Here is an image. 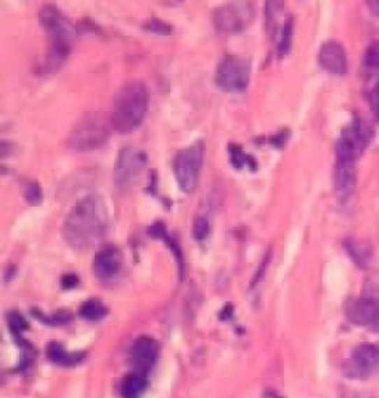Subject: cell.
I'll list each match as a JSON object with an SVG mask.
<instances>
[{"label": "cell", "instance_id": "1", "mask_svg": "<svg viewBox=\"0 0 379 398\" xmlns=\"http://www.w3.org/2000/svg\"><path fill=\"white\" fill-rule=\"evenodd\" d=\"M108 229V210L99 195H87L69 213L62 235L74 250H87L96 245Z\"/></svg>", "mask_w": 379, "mask_h": 398}, {"label": "cell", "instance_id": "2", "mask_svg": "<svg viewBox=\"0 0 379 398\" xmlns=\"http://www.w3.org/2000/svg\"><path fill=\"white\" fill-rule=\"evenodd\" d=\"M39 21L49 41L43 67L45 71H54L64 64L73 51L78 32L55 5H45L39 12Z\"/></svg>", "mask_w": 379, "mask_h": 398}, {"label": "cell", "instance_id": "3", "mask_svg": "<svg viewBox=\"0 0 379 398\" xmlns=\"http://www.w3.org/2000/svg\"><path fill=\"white\" fill-rule=\"evenodd\" d=\"M148 90L141 81H129L122 85L115 95L111 125L120 134H131L140 128L148 110Z\"/></svg>", "mask_w": 379, "mask_h": 398}, {"label": "cell", "instance_id": "4", "mask_svg": "<svg viewBox=\"0 0 379 398\" xmlns=\"http://www.w3.org/2000/svg\"><path fill=\"white\" fill-rule=\"evenodd\" d=\"M111 128V119H107L104 115L86 114L70 131L69 146L78 152L95 151L108 142Z\"/></svg>", "mask_w": 379, "mask_h": 398}, {"label": "cell", "instance_id": "5", "mask_svg": "<svg viewBox=\"0 0 379 398\" xmlns=\"http://www.w3.org/2000/svg\"><path fill=\"white\" fill-rule=\"evenodd\" d=\"M205 158V143L196 142L175 155L172 170L175 174V180L178 183V188L190 195L197 189L201 165Z\"/></svg>", "mask_w": 379, "mask_h": 398}, {"label": "cell", "instance_id": "6", "mask_svg": "<svg viewBox=\"0 0 379 398\" xmlns=\"http://www.w3.org/2000/svg\"><path fill=\"white\" fill-rule=\"evenodd\" d=\"M257 17L252 2H231L213 11L212 22L218 33L237 34L245 32Z\"/></svg>", "mask_w": 379, "mask_h": 398}, {"label": "cell", "instance_id": "7", "mask_svg": "<svg viewBox=\"0 0 379 398\" xmlns=\"http://www.w3.org/2000/svg\"><path fill=\"white\" fill-rule=\"evenodd\" d=\"M252 66L243 57L227 55L218 64L215 73V83L225 92H243L250 82Z\"/></svg>", "mask_w": 379, "mask_h": 398}, {"label": "cell", "instance_id": "8", "mask_svg": "<svg viewBox=\"0 0 379 398\" xmlns=\"http://www.w3.org/2000/svg\"><path fill=\"white\" fill-rule=\"evenodd\" d=\"M372 130L366 122L356 118L355 122L341 132L336 142V158L357 160L372 140Z\"/></svg>", "mask_w": 379, "mask_h": 398}, {"label": "cell", "instance_id": "9", "mask_svg": "<svg viewBox=\"0 0 379 398\" xmlns=\"http://www.w3.org/2000/svg\"><path fill=\"white\" fill-rule=\"evenodd\" d=\"M147 164V156L144 152L135 151L132 147H124L117 155L116 167H115V180L117 188L129 186L140 171Z\"/></svg>", "mask_w": 379, "mask_h": 398}, {"label": "cell", "instance_id": "10", "mask_svg": "<svg viewBox=\"0 0 379 398\" xmlns=\"http://www.w3.org/2000/svg\"><path fill=\"white\" fill-rule=\"evenodd\" d=\"M379 366V348L372 343H363L357 346L350 362L345 364L347 376L366 379Z\"/></svg>", "mask_w": 379, "mask_h": 398}, {"label": "cell", "instance_id": "11", "mask_svg": "<svg viewBox=\"0 0 379 398\" xmlns=\"http://www.w3.org/2000/svg\"><path fill=\"white\" fill-rule=\"evenodd\" d=\"M123 266L122 252L115 245H107L99 250L92 260L94 275L101 282H110L116 280Z\"/></svg>", "mask_w": 379, "mask_h": 398}, {"label": "cell", "instance_id": "12", "mask_svg": "<svg viewBox=\"0 0 379 398\" xmlns=\"http://www.w3.org/2000/svg\"><path fill=\"white\" fill-rule=\"evenodd\" d=\"M160 354V346L157 341L150 336H141L138 338L131 348V363L136 373L145 375L147 371L153 369Z\"/></svg>", "mask_w": 379, "mask_h": 398}, {"label": "cell", "instance_id": "13", "mask_svg": "<svg viewBox=\"0 0 379 398\" xmlns=\"http://www.w3.org/2000/svg\"><path fill=\"white\" fill-rule=\"evenodd\" d=\"M356 163L357 160L336 158L334 183H335L336 198L341 203L348 201L356 191V179H357Z\"/></svg>", "mask_w": 379, "mask_h": 398}, {"label": "cell", "instance_id": "14", "mask_svg": "<svg viewBox=\"0 0 379 398\" xmlns=\"http://www.w3.org/2000/svg\"><path fill=\"white\" fill-rule=\"evenodd\" d=\"M345 315L356 326H375L379 320V305L372 297L352 298L345 305Z\"/></svg>", "mask_w": 379, "mask_h": 398}, {"label": "cell", "instance_id": "15", "mask_svg": "<svg viewBox=\"0 0 379 398\" xmlns=\"http://www.w3.org/2000/svg\"><path fill=\"white\" fill-rule=\"evenodd\" d=\"M319 64L334 76H344L347 73V55L343 45L335 41L323 43L319 51Z\"/></svg>", "mask_w": 379, "mask_h": 398}, {"label": "cell", "instance_id": "16", "mask_svg": "<svg viewBox=\"0 0 379 398\" xmlns=\"http://www.w3.org/2000/svg\"><path fill=\"white\" fill-rule=\"evenodd\" d=\"M46 357L49 362H52L54 364L58 366H66V367H71L82 363V359L85 358V354L82 352H74L70 354L67 352V350L61 343L52 342L46 346Z\"/></svg>", "mask_w": 379, "mask_h": 398}, {"label": "cell", "instance_id": "17", "mask_svg": "<svg viewBox=\"0 0 379 398\" xmlns=\"http://www.w3.org/2000/svg\"><path fill=\"white\" fill-rule=\"evenodd\" d=\"M229 158H230V164L234 170H249V171H257L258 170V163L257 159L248 155L242 146L238 144H230L229 146Z\"/></svg>", "mask_w": 379, "mask_h": 398}, {"label": "cell", "instance_id": "18", "mask_svg": "<svg viewBox=\"0 0 379 398\" xmlns=\"http://www.w3.org/2000/svg\"><path fill=\"white\" fill-rule=\"evenodd\" d=\"M147 390V379L141 373L126 376L120 385L122 398H141Z\"/></svg>", "mask_w": 379, "mask_h": 398}, {"label": "cell", "instance_id": "19", "mask_svg": "<svg viewBox=\"0 0 379 398\" xmlns=\"http://www.w3.org/2000/svg\"><path fill=\"white\" fill-rule=\"evenodd\" d=\"M292 39H294V18L287 17V20L282 24L279 37H277V55H279V58H283L290 53Z\"/></svg>", "mask_w": 379, "mask_h": 398}, {"label": "cell", "instance_id": "20", "mask_svg": "<svg viewBox=\"0 0 379 398\" xmlns=\"http://www.w3.org/2000/svg\"><path fill=\"white\" fill-rule=\"evenodd\" d=\"M107 308L104 306V303L101 301H96V298H92V301L85 302L80 308H79V315L80 318L86 320V321H101L103 318L107 317Z\"/></svg>", "mask_w": 379, "mask_h": 398}, {"label": "cell", "instance_id": "21", "mask_svg": "<svg viewBox=\"0 0 379 398\" xmlns=\"http://www.w3.org/2000/svg\"><path fill=\"white\" fill-rule=\"evenodd\" d=\"M344 247L347 253L350 254V257L355 260V262L363 268V269H368L369 266V259H371V253L368 252V248L363 247L360 242L355 241V240H347L344 242Z\"/></svg>", "mask_w": 379, "mask_h": 398}, {"label": "cell", "instance_id": "22", "mask_svg": "<svg viewBox=\"0 0 379 398\" xmlns=\"http://www.w3.org/2000/svg\"><path fill=\"white\" fill-rule=\"evenodd\" d=\"M148 233H150V236H153V238L163 240V241H165V242H166V244L172 248V252L175 253V257L178 259L180 268L183 269L184 263H183V254H181V250H180V245L176 244V242H175V240H172L171 236L168 235V231H166V228H165V226H163V223H160V221L155 223V225L148 229Z\"/></svg>", "mask_w": 379, "mask_h": 398}, {"label": "cell", "instance_id": "23", "mask_svg": "<svg viewBox=\"0 0 379 398\" xmlns=\"http://www.w3.org/2000/svg\"><path fill=\"white\" fill-rule=\"evenodd\" d=\"M33 314L37 320H41L43 324H48V326H64L71 321V314L69 313V310H58V313L48 317L45 314H41L37 309H33Z\"/></svg>", "mask_w": 379, "mask_h": 398}, {"label": "cell", "instance_id": "24", "mask_svg": "<svg viewBox=\"0 0 379 398\" xmlns=\"http://www.w3.org/2000/svg\"><path fill=\"white\" fill-rule=\"evenodd\" d=\"M24 198L30 205H41L43 201V192L41 184L34 180H27L24 183Z\"/></svg>", "mask_w": 379, "mask_h": 398}, {"label": "cell", "instance_id": "25", "mask_svg": "<svg viewBox=\"0 0 379 398\" xmlns=\"http://www.w3.org/2000/svg\"><path fill=\"white\" fill-rule=\"evenodd\" d=\"M6 321H8L9 330H10L12 334L15 336V339H17V338H21V333L29 329L27 320H25V318L18 313V310H12V313H9V314L6 315Z\"/></svg>", "mask_w": 379, "mask_h": 398}, {"label": "cell", "instance_id": "26", "mask_svg": "<svg viewBox=\"0 0 379 398\" xmlns=\"http://www.w3.org/2000/svg\"><path fill=\"white\" fill-rule=\"evenodd\" d=\"M210 233V223L208 217L199 216L193 223V235L197 241H205Z\"/></svg>", "mask_w": 379, "mask_h": 398}, {"label": "cell", "instance_id": "27", "mask_svg": "<svg viewBox=\"0 0 379 398\" xmlns=\"http://www.w3.org/2000/svg\"><path fill=\"white\" fill-rule=\"evenodd\" d=\"M363 64L368 69L379 71V42H373L368 49H366Z\"/></svg>", "mask_w": 379, "mask_h": 398}, {"label": "cell", "instance_id": "28", "mask_svg": "<svg viewBox=\"0 0 379 398\" xmlns=\"http://www.w3.org/2000/svg\"><path fill=\"white\" fill-rule=\"evenodd\" d=\"M145 30L151 32V33H157V34H171L172 27L169 24H166L165 21H162L159 18H151L148 22H145Z\"/></svg>", "mask_w": 379, "mask_h": 398}, {"label": "cell", "instance_id": "29", "mask_svg": "<svg viewBox=\"0 0 379 398\" xmlns=\"http://www.w3.org/2000/svg\"><path fill=\"white\" fill-rule=\"evenodd\" d=\"M368 98H369V104L373 110V114L379 118V76H378L376 83L369 90Z\"/></svg>", "mask_w": 379, "mask_h": 398}, {"label": "cell", "instance_id": "30", "mask_svg": "<svg viewBox=\"0 0 379 398\" xmlns=\"http://www.w3.org/2000/svg\"><path fill=\"white\" fill-rule=\"evenodd\" d=\"M78 282H79V278L76 277L74 273H67V275H64V277H62V280H61L62 289H64V290L74 289L76 285H78Z\"/></svg>", "mask_w": 379, "mask_h": 398}, {"label": "cell", "instance_id": "31", "mask_svg": "<svg viewBox=\"0 0 379 398\" xmlns=\"http://www.w3.org/2000/svg\"><path fill=\"white\" fill-rule=\"evenodd\" d=\"M368 5L371 6V9L375 12L376 15H379V2H368Z\"/></svg>", "mask_w": 379, "mask_h": 398}, {"label": "cell", "instance_id": "32", "mask_svg": "<svg viewBox=\"0 0 379 398\" xmlns=\"http://www.w3.org/2000/svg\"><path fill=\"white\" fill-rule=\"evenodd\" d=\"M265 398H282V397L277 395L274 391H267L265 392Z\"/></svg>", "mask_w": 379, "mask_h": 398}]
</instances>
